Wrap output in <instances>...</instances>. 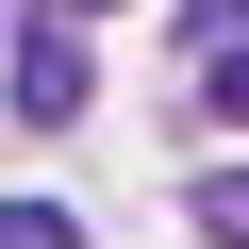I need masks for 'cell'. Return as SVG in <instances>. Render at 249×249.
<instances>
[{
	"label": "cell",
	"instance_id": "1",
	"mask_svg": "<svg viewBox=\"0 0 249 249\" xmlns=\"http://www.w3.org/2000/svg\"><path fill=\"white\" fill-rule=\"evenodd\" d=\"M0 100H17L34 133H67V116H83V34L50 17V0H34L17 34H0Z\"/></svg>",
	"mask_w": 249,
	"mask_h": 249
},
{
	"label": "cell",
	"instance_id": "2",
	"mask_svg": "<svg viewBox=\"0 0 249 249\" xmlns=\"http://www.w3.org/2000/svg\"><path fill=\"white\" fill-rule=\"evenodd\" d=\"M199 249H249V166H216V183H199Z\"/></svg>",
	"mask_w": 249,
	"mask_h": 249
},
{
	"label": "cell",
	"instance_id": "3",
	"mask_svg": "<svg viewBox=\"0 0 249 249\" xmlns=\"http://www.w3.org/2000/svg\"><path fill=\"white\" fill-rule=\"evenodd\" d=\"M0 249H83V232H67V199H0Z\"/></svg>",
	"mask_w": 249,
	"mask_h": 249
},
{
	"label": "cell",
	"instance_id": "4",
	"mask_svg": "<svg viewBox=\"0 0 249 249\" xmlns=\"http://www.w3.org/2000/svg\"><path fill=\"white\" fill-rule=\"evenodd\" d=\"M199 100H216V116H249V34H232V50H199Z\"/></svg>",
	"mask_w": 249,
	"mask_h": 249
},
{
	"label": "cell",
	"instance_id": "5",
	"mask_svg": "<svg viewBox=\"0 0 249 249\" xmlns=\"http://www.w3.org/2000/svg\"><path fill=\"white\" fill-rule=\"evenodd\" d=\"M50 17H67V34H83V17H116V0H50Z\"/></svg>",
	"mask_w": 249,
	"mask_h": 249
}]
</instances>
